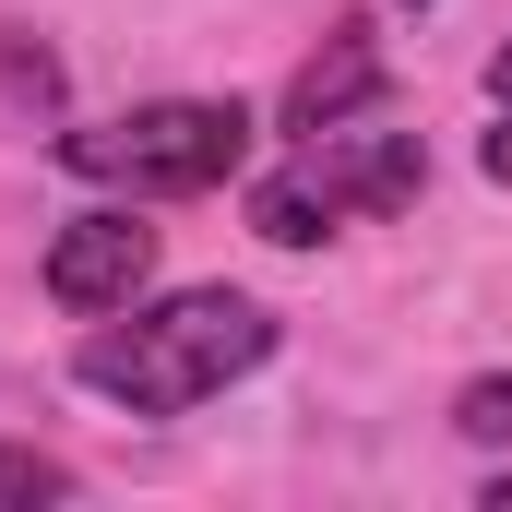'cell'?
<instances>
[{
    "instance_id": "3",
    "label": "cell",
    "mask_w": 512,
    "mask_h": 512,
    "mask_svg": "<svg viewBox=\"0 0 512 512\" xmlns=\"http://www.w3.org/2000/svg\"><path fill=\"white\" fill-rule=\"evenodd\" d=\"M143 274H155V227L131 215V203H96V215H72L60 239H48V298L72 310V322H108L143 298Z\"/></svg>"
},
{
    "instance_id": "6",
    "label": "cell",
    "mask_w": 512,
    "mask_h": 512,
    "mask_svg": "<svg viewBox=\"0 0 512 512\" xmlns=\"http://www.w3.org/2000/svg\"><path fill=\"white\" fill-rule=\"evenodd\" d=\"M334 179H346V203H358V215H405V203H417V179H429V155H417V131H370L358 155H334Z\"/></svg>"
},
{
    "instance_id": "9",
    "label": "cell",
    "mask_w": 512,
    "mask_h": 512,
    "mask_svg": "<svg viewBox=\"0 0 512 512\" xmlns=\"http://www.w3.org/2000/svg\"><path fill=\"white\" fill-rule=\"evenodd\" d=\"M477 167H489V179H501V191H512V120L489 131V143H477Z\"/></svg>"
},
{
    "instance_id": "4",
    "label": "cell",
    "mask_w": 512,
    "mask_h": 512,
    "mask_svg": "<svg viewBox=\"0 0 512 512\" xmlns=\"http://www.w3.org/2000/svg\"><path fill=\"white\" fill-rule=\"evenodd\" d=\"M370 96H382V48H370V24H334V36H322V60L286 84V131H298V143H322V131L358 120Z\"/></svg>"
},
{
    "instance_id": "7",
    "label": "cell",
    "mask_w": 512,
    "mask_h": 512,
    "mask_svg": "<svg viewBox=\"0 0 512 512\" xmlns=\"http://www.w3.org/2000/svg\"><path fill=\"white\" fill-rule=\"evenodd\" d=\"M36 501H72V465L36 441H0V512H36Z\"/></svg>"
},
{
    "instance_id": "1",
    "label": "cell",
    "mask_w": 512,
    "mask_h": 512,
    "mask_svg": "<svg viewBox=\"0 0 512 512\" xmlns=\"http://www.w3.org/2000/svg\"><path fill=\"white\" fill-rule=\"evenodd\" d=\"M274 358V310L239 298V286H179L167 310H131V322H96L84 334V393H108L131 417H191L203 393L251 382Z\"/></svg>"
},
{
    "instance_id": "2",
    "label": "cell",
    "mask_w": 512,
    "mask_h": 512,
    "mask_svg": "<svg viewBox=\"0 0 512 512\" xmlns=\"http://www.w3.org/2000/svg\"><path fill=\"white\" fill-rule=\"evenodd\" d=\"M60 167L72 179H120L131 203L143 191H227L251 167V108L239 96H155L131 120H96V131H60Z\"/></svg>"
},
{
    "instance_id": "11",
    "label": "cell",
    "mask_w": 512,
    "mask_h": 512,
    "mask_svg": "<svg viewBox=\"0 0 512 512\" xmlns=\"http://www.w3.org/2000/svg\"><path fill=\"white\" fill-rule=\"evenodd\" d=\"M417 12H429V0H417Z\"/></svg>"
},
{
    "instance_id": "10",
    "label": "cell",
    "mask_w": 512,
    "mask_h": 512,
    "mask_svg": "<svg viewBox=\"0 0 512 512\" xmlns=\"http://www.w3.org/2000/svg\"><path fill=\"white\" fill-rule=\"evenodd\" d=\"M489 96H501V108H512V36H501V60H489Z\"/></svg>"
},
{
    "instance_id": "8",
    "label": "cell",
    "mask_w": 512,
    "mask_h": 512,
    "mask_svg": "<svg viewBox=\"0 0 512 512\" xmlns=\"http://www.w3.org/2000/svg\"><path fill=\"white\" fill-rule=\"evenodd\" d=\"M453 429H465V441H489V453L512 441V382H501V370H477V382L453 393Z\"/></svg>"
},
{
    "instance_id": "5",
    "label": "cell",
    "mask_w": 512,
    "mask_h": 512,
    "mask_svg": "<svg viewBox=\"0 0 512 512\" xmlns=\"http://www.w3.org/2000/svg\"><path fill=\"white\" fill-rule=\"evenodd\" d=\"M358 203H346V179H334V155L310 143V167H286V179H262L251 191V227L274 239V251H310V239H334Z\"/></svg>"
}]
</instances>
